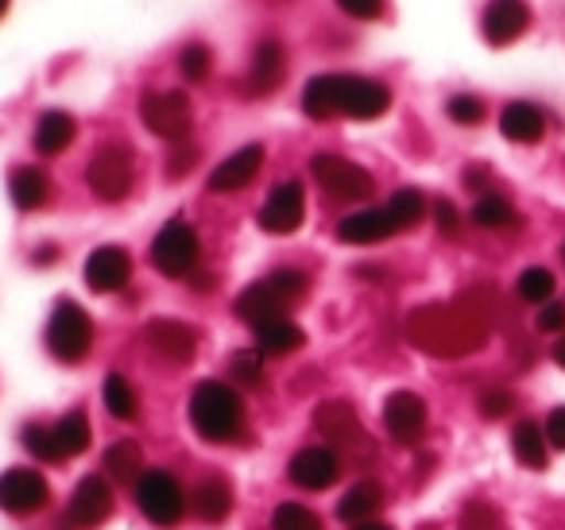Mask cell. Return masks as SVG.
<instances>
[{
  "label": "cell",
  "mask_w": 565,
  "mask_h": 530,
  "mask_svg": "<svg viewBox=\"0 0 565 530\" xmlns=\"http://www.w3.org/2000/svg\"><path fill=\"white\" fill-rule=\"evenodd\" d=\"M387 109H392V89L372 78H356V74H318L302 89V113L310 120H380Z\"/></svg>",
  "instance_id": "obj_1"
},
{
  "label": "cell",
  "mask_w": 565,
  "mask_h": 530,
  "mask_svg": "<svg viewBox=\"0 0 565 530\" xmlns=\"http://www.w3.org/2000/svg\"><path fill=\"white\" fill-rule=\"evenodd\" d=\"M407 341L434 357H461L484 341V321L465 306H423L403 326Z\"/></svg>",
  "instance_id": "obj_2"
},
{
  "label": "cell",
  "mask_w": 565,
  "mask_h": 530,
  "mask_svg": "<svg viewBox=\"0 0 565 530\" xmlns=\"http://www.w3.org/2000/svg\"><path fill=\"white\" fill-rule=\"evenodd\" d=\"M190 426L213 445H228L244 434V403L228 383L202 380L190 395Z\"/></svg>",
  "instance_id": "obj_3"
},
{
  "label": "cell",
  "mask_w": 565,
  "mask_h": 530,
  "mask_svg": "<svg viewBox=\"0 0 565 530\" xmlns=\"http://www.w3.org/2000/svg\"><path fill=\"white\" fill-rule=\"evenodd\" d=\"M307 290H310L307 275L295 272V267H282V272H271L252 283V287H244V295L236 298V318L248 321V326L287 318V314L307 298Z\"/></svg>",
  "instance_id": "obj_4"
},
{
  "label": "cell",
  "mask_w": 565,
  "mask_h": 530,
  "mask_svg": "<svg viewBox=\"0 0 565 530\" xmlns=\"http://www.w3.org/2000/svg\"><path fill=\"white\" fill-rule=\"evenodd\" d=\"M89 344H94V321H89V314L74 298H63L47 321L51 357L63 360V364H78V360H86Z\"/></svg>",
  "instance_id": "obj_5"
},
{
  "label": "cell",
  "mask_w": 565,
  "mask_h": 530,
  "mask_svg": "<svg viewBox=\"0 0 565 530\" xmlns=\"http://www.w3.org/2000/svg\"><path fill=\"white\" fill-rule=\"evenodd\" d=\"M136 507L151 527H174L186 515V496H182L179 480L167 468H148L136 480Z\"/></svg>",
  "instance_id": "obj_6"
},
{
  "label": "cell",
  "mask_w": 565,
  "mask_h": 530,
  "mask_svg": "<svg viewBox=\"0 0 565 530\" xmlns=\"http://www.w3.org/2000/svg\"><path fill=\"white\" fill-rule=\"evenodd\" d=\"M198 252H202L198 248V233L182 218H174L159 229L156 244H151V264L167 279H186L198 267Z\"/></svg>",
  "instance_id": "obj_7"
},
{
  "label": "cell",
  "mask_w": 565,
  "mask_h": 530,
  "mask_svg": "<svg viewBox=\"0 0 565 530\" xmlns=\"http://www.w3.org/2000/svg\"><path fill=\"white\" fill-rule=\"evenodd\" d=\"M86 182L102 202H120L132 190V151L128 144H102L86 167Z\"/></svg>",
  "instance_id": "obj_8"
},
{
  "label": "cell",
  "mask_w": 565,
  "mask_h": 530,
  "mask_svg": "<svg viewBox=\"0 0 565 530\" xmlns=\"http://www.w3.org/2000/svg\"><path fill=\"white\" fill-rule=\"evenodd\" d=\"M310 174H315L318 187H322L330 198H338V202H369L372 190H376L372 174L345 156H315Z\"/></svg>",
  "instance_id": "obj_9"
},
{
  "label": "cell",
  "mask_w": 565,
  "mask_h": 530,
  "mask_svg": "<svg viewBox=\"0 0 565 530\" xmlns=\"http://www.w3.org/2000/svg\"><path fill=\"white\" fill-rule=\"evenodd\" d=\"M140 120L163 140L182 144L194 125V113H190V97L182 89H163V94H143L140 102Z\"/></svg>",
  "instance_id": "obj_10"
},
{
  "label": "cell",
  "mask_w": 565,
  "mask_h": 530,
  "mask_svg": "<svg viewBox=\"0 0 565 530\" xmlns=\"http://www.w3.org/2000/svg\"><path fill=\"white\" fill-rule=\"evenodd\" d=\"M51 504V488L35 468H9L0 473V511L9 515H35Z\"/></svg>",
  "instance_id": "obj_11"
},
{
  "label": "cell",
  "mask_w": 565,
  "mask_h": 530,
  "mask_svg": "<svg viewBox=\"0 0 565 530\" xmlns=\"http://www.w3.org/2000/svg\"><path fill=\"white\" fill-rule=\"evenodd\" d=\"M143 344H148L163 364H174V368L190 364V360L198 357V333L174 318L148 321V326H143Z\"/></svg>",
  "instance_id": "obj_12"
},
{
  "label": "cell",
  "mask_w": 565,
  "mask_h": 530,
  "mask_svg": "<svg viewBox=\"0 0 565 530\" xmlns=\"http://www.w3.org/2000/svg\"><path fill=\"white\" fill-rule=\"evenodd\" d=\"M307 218V194H302L299 182H279V187L267 194V202L259 205V229L275 236H287L302 225Z\"/></svg>",
  "instance_id": "obj_13"
},
{
  "label": "cell",
  "mask_w": 565,
  "mask_h": 530,
  "mask_svg": "<svg viewBox=\"0 0 565 530\" xmlns=\"http://www.w3.org/2000/svg\"><path fill=\"white\" fill-rule=\"evenodd\" d=\"M113 515V488L105 476H82L78 488H74L71 504H66V519L82 530L102 527L105 519Z\"/></svg>",
  "instance_id": "obj_14"
},
{
  "label": "cell",
  "mask_w": 565,
  "mask_h": 530,
  "mask_svg": "<svg viewBox=\"0 0 565 530\" xmlns=\"http://www.w3.org/2000/svg\"><path fill=\"white\" fill-rule=\"evenodd\" d=\"M287 476H291V484H299V488H307V491H326L338 484L341 457L333 449H326V445H307V449H299L291 457Z\"/></svg>",
  "instance_id": "obj_15"
},
{
  "label": "cell",
  "mask_w": 565,
  "mask_h": 530,
  "mask_svg": "<svg viewBox=\"0 0 565 530\" xmlns=\"http://www.w3.org/2000/svg\"><path fill=\"white\" fill-rule=\"evenodd\" d=\"M384 426L399 445H418L426 434V403L415 391H392L384 403Z\"/></svg>",
  "instance_id": "obj_16"
},
{
  "label": "cell",
  "mask_w": 565,
  "mask_h": 530,
  "mask_svg": "<svg viewBox=\"0 0 565 530\" xmlns=\"http://www.w3.org/2000/svg\"><path fill=\"white\" fill-rule=\"evenodd\" d=\"M315 430L326 437V442L338 445V449H356V453H361L364 445H369L361 418H356V411L349 403H322V406H318V411H315Z\"/></svg>",
  "instance_id": "obj_17"
},
{
  "label": "cell",
  "mask_w": 565,
  "mask_h": 530,
  "mask_svg": "<svg viewBox=\"0 0 565 530\" xmlns=\"http://www.w3.org/2000/svg\"><path fill=\"white\" fill-rule=\"evenodd\" d=\"M480 28L492 47H508L531 28V9H526V0H488Z\"/></svg>",
  "instance_id": "obj_18"
},
{
  "label": "cell",
  "mask_w": 565,
  "mask_h": 530,
  "mask_svg": "<svg viewBox=\"0 0 565 530\" xmlns=\"http://www.w3.org/2000/svg\"><path fill=\"white\" fill-rule=\"evenodd\" d=\"M282 78H287V55H282V47L275 40L259 43L256 55H252L248 78H244V94H248V97H267V94H275V89L282 86Z\"/></svg>",
  "instance_id": "obj_19"
},
{
  "label": "cell",
  "mask_w": 565,
  "mask_h": 530,
  "mask_svg": "<svg viewBox=\"0 0 565 530\" xmlns=\"http://www.w3.org/2000/svg\"><path fill=\"white\" fill-rule=\"evenodd\" d=\"M259 167H264V148H259V144H248V148L233 151L225 163L213 167L210 190L213 194H233V190H244L259 174Z\"/></svg>",
  "instance_id": "obj_20"
},
{
  "label": "cell",
  "mask_w": 565,
  "mask_h": 530,
  "mask_svg": "<svg viewBox=\"0 0 565 530\" xmlns=\"http://www.w3.org/2000/svg\"><path fill=\"white\" fill-rule=\"evenodd\" d=\"M128 275H132V256L125 248H117V244H105L86 259V283L94 290H102V295L120 290L128 283Z\"/></svg>",
  "instance_id": "obj_21"
},
{
  "label": "cell",
  "mask_w": 565,
  "mask_h": 530,
  "mask_svg": "<svg viewBox=\"0 0 565 530\" xmlns=\"http://www.w3.org/2000/svg\"><path fill=\"white\" fill-rule=\"evenodd\" d=\"M399 233V225L392 221V213L384 210H361V213H349L345 221L338 225V236L345 244H380L387 236Z\"/></svg>",
  "instance_id": "obj_22"
},
{
  "label": "cell",
  "mask_w": 565,
  "mask_h": 530,
  "mask_svg": "<svg viewBox=\"0 0 565 530\" xmlns=\"http://www.w3.org/2000/svg\"><path fill=\"white\" fill-rule=\"evenodd\" d=\"M500 132L508 136L511 144H539L542 132H546V117H542L539 105L511 102L508 109L500 113Z\"/></svg>",
  "instance_id": "obj_23"
},
{
  "label": "cell",
  "mask_w": 565,
  "mask_h": 530,
  "mask_svg": "<svg viewBox=\"0 0 565 530\" xmlns=\"http://www.w3.org/2000/svg\"><path fill=\"white\" fill-rule=\"evenodd\" d=\"M252 329H256V344L264 357H291V352H299L302 341H307V333H302L291 318L259 321V326H252Z\"/></svg>",
  "instance_id": "obj_24"
},
{
  "label": "cell",
  "mask_w": 565,
  "mask_h": 530,
  "mask_svg": "<svg viewBox=\"0 0 565 530\" xmlns=\"http://www.w3.org/2000/svg\"><path fill=\"white\" fill-rule=\"evenodd\" d=\"M9 194H12V205L28 213L47 205V198H51L47 171H40V167H17V171L9 174Z\"/></svg>",
  "instance_id": "obj_25"
},
{
  "label": "cell",
  "mask_w": 565,
  "mask_h": 530,
  "mask_svg": "<svg viewBox=\"0 0 565 530\" xmlns=\"http://www.w3.org/2000/svg\"><path fill=\"white\" fill-rule=\"evenodd\" d=\"M74 136H78V125H74L71 113H43L40 125H35V151L40 156H63L66 148L74 144Z\"/></svg>",
  "instance_id": "obj_26"
},
{
  "label": "cell",
  "mask_w": 565,
  "mask_h": 530,
  "mask_svg": "<svg viewBox=\"0 0 565 530\" xmlns=\"http://www.w3.org/2000/svg\"><path fill=\"white\" fill-rule=\"evenodd\" d=\"M546 430L539 426V422L523 418L515 430H511V453H515V460L523 468H534V473H542V468L550 465V453H546Z\"/></svg>",
  "instance_id": "obj_27"
},
{
  "label": "cell",
  "mask_w": 565,
  "mask_h": 530,
  "mask_svg": "<svg viewBox=\"0 0 565 530\" xmlns=\"http://www.w3.org/2000/svg\"><path fill=\"white\" fill-rule=\"evenodd\" d=\"M233 511V488L225 476H205L194 488V515L202 522H225Z\"/></svg>",
  "instance_id": "obj_28"
},
{
  "label": "cell",
  "mask_w": 565,
  "mask_h": 530,
  "mask_svg": "<svg viewBox=\"0 0 565 530\" xmlns=\"http://www.w3.org/2000/svg\"><path fill=\"white\" fill-rule=\"evenodd\" d=\"M380 507H384V488H380L376 480H361V484H353L345 496H341L338 515L356 527V522H369Z\"/></svg>",
  "instance_id": "obj_29"
},
{
  "label": "cell",
  "mask_w": 565,
  "mask_h": 530,
  "mask_svg": "<svg viewBox=\"0 0 565 530\" xmlns=\"http://www.w3.org/2000/svg\"><path fill=\"white\" fill-rule=\"evenodd\" d=\"M105 473L120 484H136L148 468H143V449L136 442H117L105 449Z\"/></svg>",
  "instance_id": "obj_30"
},
{
  "label": "cell",
  "mask_w": 565,
  "mask_h": 530,
  "mask_svg": "<svg viewBox=\"0 0 565 530\" xmlns=\"http://www.w3.org/2000/svg\"><path fill=\"white\" fill-rule=\"evenodd\" d=\"M51 430H55V442H58V453H63V460L86 453L89 449V437H94V426H89V418L82 411H71L66 418H58Z\"/></svg>",
  "instance_id": "obj_31"
},
{
  "label": "cell",
  "mask_w": 565,
  "mask_h": 530,
  "mask_svg": "<svg viewBox=\"0 0 565 530\" xmlns=\"http://www.w3.org/2000/svg\"><path fill=\"white\" fill-rule=\"evenodd\" d=\"M102 395H105V406H109V414H113V418H120V422H132L136 414H140V399H136L132 383H128L120 372H109V375H105V388H102Z\"/></svg>",
  "instance_id": "obj_32"
},
{
  "label": "cell",
  "mask_w": 565,
  "mask_h": 530,
  "mask_svg": "<svg viewBox=\"0 0 565 530\" xmlns=\"http://www.w3.org/2000/svg\"><path fill=\"white\" fill-rule=\"evenodd\" d=\"M472 221H477L480 229H511V225H519V213L508 198L484 194L477 205H472Z\"/></svg>",
  "instance_id": "obj_33"
},
{
  "label": "cell",
  "mask_w": 565,
  "mask_h": 530,
  "mask_svg": "<svg viewBox=\"0 0 565 530\" xmlns=\"http://www.w3.org/2000/svg\"><path fill=\"white\" fill-rule=\"evenodd\" d=\"M387 213H392V221L399 225V233L403 229H415L418 221L426 218V198L418 194V190H395L392 194V202H387Z\"/></svg>",
  "instance_id": "obj_34"
},
{
  "label": "cell",
  "mask_w": 565,
  "mask_h": 530,
  "mask_svg": "<svg viewBox=\"0 0 565 530\" xmlns=\"http://www.w3.org/2000/svg\"><path fill=\"white\" fill-rule=\"evenodd\" d=\"M515 290H519V298H523V303H542V306H546L550 298H554V275H550L546 267H526V272L519 275Z\"/></svg>",
  "instance_id": "obj_35"
},
{
  "label": "cell",
  "mask_w": 565,
  "mask_h": 530,
  "mask_svg": "<svg viewBox=\"0 0 565 530\" xmlns=\"http://www.w3.org/2000/svg\"><path fill=\"white\" fill-rule=\"evenodd\" d=\"M271 530H322V519L307 504H279L271 515Z\"/></svg>",
  "instance_id": "obj_36"
},
{
  "label": "cell",
  "mask_w": 565,
  "mask_h": 530,
  "mask_svg": "<svg viewBox=\"0 0 565 530\" xmlns=\"http://www.w3.org/2000/svg\"><path fill=\"white\" fill-rule=\"evenodd\" d=\"M24 449L32 453V457L47 460V465H55V460H63V453H58V442H55V430L51 426H40V422H32V426H24Z\"/></svg>",
  "instance_id": "obj_37"
},
{
  "label": "cell",
  "mask_w": 565,
  "mask_h": 530,
  "mask_svg": "<svg viewBox=\"0 0 565 530\" xmlns=\"http://www.w3.org/2000/svg\"><path fill=\"white\" fill-rule=\"evenodd\" d=\"M461 530H508V527H503V515L495 511L492 504L472 499V504L461 511Z\"/></svg>",
  "instance_id": "obj_38"
},
{
  "label": "cell",
  "mask_w": 565,
  "mask_h": 530,
  "mask_svg": "<svg viewBox=\"0 0 565 530\" xmlns=\"http://www.w3.org/2000/svg\"><path fill=\"white\" fill-rule=\"evenodd\" d=\"M449 120L454 125H465V128H472V125H480L484 120V102L480 97H472V94H457V97H449Z\"/></svg>",
  "instance_id": "obj_39"
},
{
  "label": "cell",
  "mask_w": 565,
  "mask_h": 530,
  "mask_svg": "<svg viewBox=\"0 0 565 530\" xmlns=\"http://www.w3.org/2000/svg\"><path fill=\"white\" fill-rule=\"evenodd\" d=\"M228 372H233V380L244 383V388H259V380H264V372H259V352L241 349L228 360Z\"/></svg>",
  "instance_id": "obj_40"
},
{
  "label": "cell",
  "mask_w": 565,
  "mask_h": 530,
  "mask_svg": "<svg viewBox=\"0 0 565 530\" xmlns=\"http://www.w3.org/2000/svg\"><path fill=\"white\" fill-rule=\"evenodd\" d=\"M179 66H182V78L186 82H205V74H210V51H205L202 43H194V47L182 51Z\"/></svg>",
  "instance_id": "obj_41"
},
{
  "label": "cell",
  "mask_w": 565,
  "mask_h": 530,
  "mask_svg": "<svg viewBox=\"0 0 565 530\" xmlns=\"http://www.w3.org/2000/svg\"><path fill=\"white\" fill-rule=\"evenodd\" d=\"M515 406V395H511L508 388H488V391H480V414L484 418H503V414Z\"/></svg>",
  "instance_id": "obj_42"
},
{
  "label": "cell",
  "mask_w": 565,
  "mask_h": 530,
  "mask_svg": "<svg viewBox=\"0 0 565 530\" xmlns=\"http://www.w3.org/2000/svg\"><path fill=\"white\" fill-rule=\"evenodd\" d=\"M338 4L356 20H376L384 12V0H338Z\"/></svg>",
  "instance_id": "obj_43"
},
{
  "label": "cell",
  "mask_w": 565,
  "mask_h": 530,
  "mask_svg": "<svg viewBox=\"0 0 565 530\" xmlns=\"http://www.w3.org/2000/svg\"><path fill=\"white\" fill-rule=\"evenodd\" d=\"M539 329L542 333H557V329H565V306L562 303H546L539 310Z\"/></svg>",
  "instance_id": "obj_44"
},
{
  "label": "cell",
  "mask_w": 565,
  "mask_h": 530,
  "mask_svg": "<svg viewBox=\"0 0 565 530\" xmlns=\"http://www.w3.org/2000/svg\"><path fill=\"white\" fill-rule=\"evenodd\" d=\"M434 221H438V229H441L446 236H454V233H457V225H461V218H457L454 202H446V198H441V202H434Z\"/></svg>",
  "instance_id": "obj_45"
},
{
  "label": "cell",
  "mask_w": 565,
  "mask_h": 530,
  "mask_svg": "<svg viewBox=\"0 0 565 530\" xmlns=\"http://www.w3.org/2000/svg\"><path fill=\"white\" fill-rule=\"evenodd\" d=\"M194 163H198V151L194 148H174L171 159H167V174H171V179H179V174H186Z\"/></svg>",
  "instance_id": "obj_46"
},
{
  "label": "cell",
  "mask_w": 565,
  "mask_h": 530,
  "mask_svg": "<svg viewBox=\"0 0 565 530\" xmlns=\"http://www.w3.org/2000/svg\"><path fill=\"white\" fill-rule=\"evenodd\" d=\"M546 442L557 445V449H565V406L550 411V418H546Z\"/></svg>",
  "instance_id": "obj_47"
},
{
  "label": "cell",
  "mask_w": 565,
  "mask_h": 530,
  "mask_svg": "<svg viewBox=\"0 0 565 530\" xmlns=\"http://www.w3.org/2000/svg\"><path fill=\"white\" fill-rule=\"evenodd\" d=\"M353 530H392L387 522H376V519H369V522H356Z\"/></svg>",
  "instance_id": "obj_48"
},
{
  "label": "cell",
  "mask_w": 565,
  "mask_h": 530,
  "mask_svg": "<svg viewBox=\"0 0 565 530\" xmlns=\"http://www.w3.org/2000/svg\"><path fill=\"white\" fill-rule=\"evenodd\" d=\"M554 360H557V364H562V368H565V337H562V341H557V344H554Z\"/></svg>",
  "instance_id": "obj_49"
},
{
  "label": "cell",
  "mask_w": 565,
  "mask_h": 530,
  "mask_svg": "<svg viewBox=\"0 0 565 530\" xmlns=\"http://www.w3.org/2000/svg\"><path fill=\"white\" fill-rule=\"evenodd\" d=\"M4 12H9V0H0V17H4Z\"/></svg>",
  "instance_id": "obj_50"
},
{
  "label": "cell",
  "mask_w": 565,
  "mask_h": 530,
  "mask_svg": "<svg viewBox=\"0 0 565 530\" xmlns=\"http://www.w3.org/2000/svg\"><path fill=\"white\" fill-rule=\"evenodd\" d=\"M562 259H565V244H562Z\"/></svg>",
  "instance_id": "obj_51"
}]
</instances>
